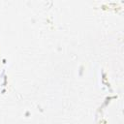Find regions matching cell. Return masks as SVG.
<instances>
[{
    "label": "cell",
    "mask_w": 124,
    "mask_h": 124,
    "mask_svg": "<svg viewBox=\"0 0 124 124\" xmlns=\"http://www.w3.org/2000/svg\"><path fill=\"white\" fill-rule=\"evenodd\" d=\"M0 62H1V58H0Z\"/></svg>",
    "instance_id": "6da1fadb"
}]
</instances>
